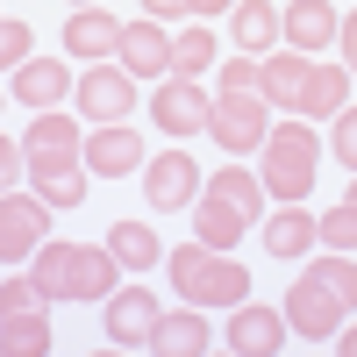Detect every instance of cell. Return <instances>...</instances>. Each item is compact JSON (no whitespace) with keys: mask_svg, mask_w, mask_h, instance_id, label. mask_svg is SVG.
I'll use <instances>...</instances> for the list:
<instances>
[{"mask_svg":"<svg viewBox=\"0 0 357 357\" xmlns=\"http://www.w3.org/2000/svg\"><path fill=\"white\" fill-rule=\"evenodd\" d=\"M29 279L43 286V301H107L114 279H122V264H114V250H86V243H57V236H43L36 257H29Z\"/></svg>","mask_w":357,"mask_h":357,"instance_id":"cell-1","label":"cell"},{"mask_svg":"<svg viewBox=\"0 0 357 357\" xmlns=\"http://www.w3.org/2000/svg\"><path fill=\"white\" fill-rule=\"evenodd\" d=\"M165 272L178 279V301H193V307H236V301H250L243 257H236V250H207L200 236L178 243V250H165Z\"/></svg>","mask_w":357,"mask_h":357,"instance_id":"cell-2","label":"cell"},{"mask_svg":"<svg viewBox=\"0 0 357 357\" xmlns=\"http://www.w3.org/2000/svg\"><path fill=\"white\" fill-rule=\"evenodd\" d=\"M314 165H321V136H314V122H272V136H264V165H257V178H264V200H307V186H314Z\"/></svg>","mask_w":357,"mask_h":357,"instance_id":"cell-3","label":"cell"},{"mask_svg":"<svg viewBox=\"0 0 357 357\" xmlns=\"http://www.w3.org/2000/svg\"><path fill=\"white\" fill-rule=\"evenodd\" d=\"M207 136H215L229 158L264 151V136H272V100H264V93H215V107H207Z\"/></svg>","mask_w":357,"mask_h":357,"instance_id":"cell-4","label":"cell"},{"mask_svg":"<svg viewBox=\"0 0 357 357\" xmlns=\"http://www.w3.org/2000/svg\"><path fill=\"white\" fill-rule=\"evenodd\" d=\"M72 107L86 114V122H129V107H143L136 100V72H122V65H86L79 79H72Z\"/></svg>","mask_w":357,"mask_h":357,"instance_id":"cell-5","label":"cell"},{"mask_svg":"<svg viewBox=\"0 0 357 357\" xmlns=\"http://www.w3.org/2000/svg\"><path fill=\"white\" fill-rule=\"evenodd\" d=\"M279 314H286V329L301 336V343H329L343 321H350V307H343V301H336V293L321 286L314 272H301V279L286 286V307H279Z\"/></svg>","mask_w":357,"mask_h":357,"instance_id":"cell-6","label":"cell"},{"mask_svg":"<svg viewBox=\"0 0 357 357\" xmlns=\"http://www.w3.org/2000/svg\"><path fill=\"white\" fill-rule=\"evenodd\" d=\"M158 293L151 286H122V293H107L100 301V329L114 350H151V329H158Z\"/></svg>","mask_w":357,"mask_h":357,"instance_id":"cell-7","label":"cell"},{"mask_svg":"<svg viewBox=\"0 0 357 357\" xmlns=\"http://www.w3.org/2000/svg\"><path fill=\"white\" fill-rule=\"evenodd\" d=\"M207 107H215V100H207L193 79L165 72V79H158V93H151V122H158L172 143H186V136H207Z\"/></svg>","mask_w":357,"mask_h":357,"instance_id":"cell-8","label":"cell"},{"mask_svg":"<svg viewBox=\"0 0 357 357\" xmlns=\"http://www.w3.org/2000/svg\"><path fill=\"white\" fill-rule=\"evenodd\" d=\"M143 193H151L158 215H178V207H193V200H200V165L172 143V151L143 158Z\"/></svg>","mask_w":357,"mask_h":357,"instance_id":"cell-9","label":"cell"},{"mask_svg":"<svg viewBox=\"0 0 357 357\" xmlns=\"http://www.w3.org/2000/svg\"><path fill=\"white\" fill-rule=\"evenodd\" d=\"M50 236V207L36 193H0V264H29Z\"/></svg>","mask_w":357,"mask_h":357,"instance_id":"cell-10","label":"cell"},{"mask_svg":"<svg viewBox=\"0 0 357 357\" xmlns=\"http://www.w3.org/2000/svg\"><path fill=\"white\" fill-rule=\"evenodd\" d=\"M286 314L279 307H250V301H236L229 307V329H222V350H236V357H272V350H286Z\"/></svg>","mask_w":357,"mask_h":357,"instance_id":"cell-11","label":"cell"},{"mask_svg":"<svg viewBox=\"0 0 357 357\" xmlns=\"http://www.w3.org/2000/svg\"><path fill=\"white\" fill-rule=\"evenodd\" d=\"M86 172L100 178H122V172H143V136L129 122H93V136H86Z\"/></svg>","mask_w":357,"mask_h":357,"instance_id":"cell-12","label":"cell"},{"mask_svg":"<svg viewBox=\"0 0 357 357\" xmlns=\"http://www.w3.org/2000/svg\"><path fill=\"white\" fill-rule=\"evenodd\" d=\"M86 178H93V172H86V158H29V193H36L50 215L86 200Z\"/></svg>","mask_w":357,"mask_h":357,"instance_id":"cell-13","label":"cell"},{"mask_svg":"<svg viewBox=\"0 0 357 357\" xmlns=\"http://www.w3.org/2000/svg\"><path fill=\"white\" fill-rule=\"evenodd\" d=\"M122 50V22H114L100 0L93 8H79L72 22H65V57H79V65H100V57H114Z\"/></svg>","mask_w":357,"mask_h":357,"instance_id":"cell-14","label":"cell"},{"mask_svg":"<svg viewBox=\"0 0 357 357\" xmlns=\"http://www.w3.org/2000/svg\"><path fill=\"white\" fill-rule=\"evenodd\" d=\"M114 57H122V72H136V79H165L172 72V36H165L151 15L122 22V50H114Z\"/></svg>","mask_w":357,"mask_h":357,"instance_id":"cell-15","label":"cell"},{"mask_svg":"<svg viewBox=\"0 0 357 357\" xmlns=\"http://www.w3.org/2000/svg\"><path fill=\"white\" fill-rule=\"evenodd\" d=\"M343 107H350V65H307V86L293 100V114L301 122H336Z\"/></svg>","mask_w":357,"mask_h":357,"instance_id":"cell-16","label":"cell"},{"mask_svg":"<svg viewBox=\"0 0 357 357\" xmlns=\"http://www.w3.org/2000/svg\"><path fill=\"white\" fill-rule=\"evenodd\" d=\"M65 93H72V72H65V57H22L15 65V100L22 107H65Z\"/></svg>","mask_w":357,"mask_h":357,"instance_id":"cell-17","label":"cell"},{"mask_svg":"<svg viewBox=\"0 0 357 357\" xmlns=\"http://www.w3.org/2000/svg\"><path fill=\"white\" fill-rule=\"evenodd\" d=\"M336 0H293V8H279V36L293 50H329L336 43Z\"/></svg>","mask_w":357,"mask_h":357,"instance_id":"cell-18","label":"cell"},{"mask_svg":"<svg viewBox=\"0 0 357 357\" xmlns=\"http://www.w3.org/2000/svg\"><path fill=\"white\" fill-rule=\"evenodd\" d=\"M264 250H272L279 264H293V257L314 250V215H307V200H279L272 215H264Z\"/></svg>","mask_w":357,"mask_h":357,"instance_id":"cell-19","label":"cell"},{"mask_svg":"<svg viewBox=\"0 0 357 357\" xmlns=\"http://www.w3.org/2000/svg\"><path fill=\"white\" fill-rule=\"evenodd\" d=\"M307 65H314V57L307 50H264L257 57V93L264 100H272V107H293V100H301V86H307Z\"/></svg>","mask_w":357,"mask_h":357,"instance_id":"cell-20","label":"cell"},{"mask_svg":"<svg viewBox=\"0 0 357 357\" xmlns=\"http://www.w3.org/2000/svg\"><path fill=\"white\" fill-rule=\"evenodd\" d=\"M222 336L200 321V307L186 301L178 314H158V329H151V350H165V357H200V350H215Z\"/></svg>","mask_w":357,"mask_h":357,"instance_id":"cell-21","label":"cell"},{"mask_svg":"<svg viewBox=\"0 0 357 357\" xmlns=\"http://www.w3.org/2000/svg\"><path fill=\"white\" fill-rule=\"evenodd\" d=\"M200 193H215V200H229L243 222H264V178L250 172V165H215L200 178Z\"/></svg>","mask_w":357,"mask_h":357,"instance_id":"cell-22","label":"cell"},{"mask_svg":"<svg viewBox=\"0 0 357 357\" xmlns=\"http://www.w3.org/2000/svg\"><path fill=\"white\" fill-rule=\"evenodd\" d=\"M229 29H236V50H250V57L279 50V8H272V0H236Z\"/></svg>","mask_w":357,"mask_h":357,"instance_id":"cell-23","label":"cell"},{"mask_svg":"<svg viewBox=\"0 0 357 357\" xmlns=\"http://www.w3.org/2000/svg\"><path fill=\"white\" fill-rule=\"evenodd\" d=\"M22 151H29V158H79V151H86V136H79L72 114L43 107L36 122H29V136H22Z\"/></svg>","mask_w":357,"mask_h":357,"instance_id":"cell-24","label":"cell"},{"mask_svg":"<svg viewBox=\"0 0 357 357\" xmlns=\"http://www.w3.org/2000/svg\"><path fill=\"white\" fill-rule=\"evenodd\" d=\"M107 250H114L122 272H158V264H165V243H158L151 222H114L107 229Z\"/></svg>","mask_w":357,"mask_h":357,"instance_id":"cell-25","label":"cell"},{"mask_svg":"<svg viewBox=\"0 0 357 357\" xmlns=\"http://www.w3.org/2000/svg\"><path fill=\"white\" fill-rule=\"evenodd\" d=\"M243 229H250V222L236 215L229 200H215V193H200V200H193V236H200L207 250H236V236H243Z\"/></svg>","mask_w":357,"mask_h":357,"instance_id":"cell-26","label":"cell"},{"mask_svg":"<svg viewBox=\"0 0 357 357\" xmlns=\"http://www.w3.org/2000/svg\"><path fill=\"white\" fill-rule=\"evenodd\" d=\"M43 350H50V321H43V307L0 314V357H43Z\"/></svg>","mask_w":357,"mask_h":357,"instance_id":"cell-27","label":"cell"},{"mask_svg":"<svg viewBox=\"0 0 357 357\" xmlns=\"http://www.w3.org/2000/svg\"><path fill=\"white\" fill-rule=\"evenodd\" d=\"M215 57H222V43H215V29H207V22H186V29L172 36V72H178V79H200Z\"/></svg>","mask_w":357,"mask_h":357,"instance_id":"cell-28","label":"cell"},{"mask_svg":"<svg viewBox=\"0 0 357 357\" xmlns=\"http://www.w3.org/2000/svg\"><path fill=\"white\" fill-rule=\"evenodd\" d=\"M307 272H314L321 286H329L343 307H357V250H321V257L307 264Z\"/></svg>","mask_w":357,"mask_h":357,"instance_id":"cell-29","label":"cell"},{"mask_svg":"<svg viewBox=\"0 0 357 357\" xmlns=\"http://www.w3.org/2000/svg\"><path fill=\"white\" fill-rule=\"evenodd\" d=\"M314 243L321 250H357V207H329V215H314Z\"/></svg>","mask_w":357,"mask_h":357,"instance_id":"cell-30","label":"cell"},{"mask_svg":"<svg viewBox=\"0 0 357 357\" xmlns=\"http://www.w3.org/2000/svg\"><path fill=\"white\" fill-rule=\"evenodd\" d=\"M329 158L357 172V107H343V114H336V122H329Z\"/></svg>","mask_w":357,"mask_h":357,"instance_id":"cell-31","label":"cell"},{"mask_svg":"<svg viewBox=\"0 0 357 357\" xmlns=\"http://www.w3.org/2000/svg\"><path fill=\"white\" fill-rule=\"evenodd\" d=\"M29 43H36V29L0 15V72H8V65H22V57H29Z\"/></svg>","mask_w":357,"mask_h":357,"instance_id":"cell-32","label":"cell"},{"mask_svg":"<svg viewBox=\"0 0 357 357\" xmlns=\"http://www.w3.org/2000/svg\"><path fill=\"white\" fill-rule=\"evenodd\" d=\"M222 93H257V57H250V50L222 57Z\"/></svg>","mask_w":357,"mask_h":357,"instance_id":"cell-33","label":"cell"},{"mask_svg":"<svg viewBox=\"0 0 357 357\" xmlns=\"http://www.w3.org/2000/svg\"><path fill=\"white\" fill-rule=\"evenodd\" d=\"M22 307H43V286L29 272L22 279H0V314H22Z\"/></svg>","mask_w":357,"mask_h":357,"instance_id":"cell-34","label":"cell"},{"mask_svg":"<svg viewBox=\"0 0 357 357\" xmlns=\"http://www.w3.org/2000/svg\"><path fill=\"white\" fill-rule=\"evenodd\" d=\"M15 178H29V151L15 136H0V186H15Z\"/></svg>","mask_w":357,"mask_h":357,"instance_id":"cell-35","label":"cell"},{"mask_svg":"<svg viewBox=\"0 0 357 357\" xmlns=\"http://www.w3.org/2000/svg\"><path fill=\"white\" fill-rule=\"evenodd\" d=\"M336 43H343V57H350V65H357V8L336 22Z\"/></svg>","mask_w":357,"mask_h":357,"instance_id":"cell-36","label":"cell"},{"mask_svg":"<svg viewBox=\"0 0 357 357\" xmlns=\"http://www.w3.org/2000/svg\"><path fill=\"white\" fill-rule=\"evenodd\" d=\"M143 15H151V22H172V15H193V8H186V0H143Z\"/></svg>","mask_w":357,"mask_h":357,"instance_id":"cell-37","label":"cell"},{"mask_svg":"<svg viewBox=\"0 0 357 357\" xmlns=\"http://www.w3.org/2000/svg\"><path fill=\"white\" fill-rule=\"evenodd\" d=\"M186 8H193V22H207V15H229L236 0H186Z\"/></svg>","mask_w":357,"mask_h":357,"instance_id":"cell-38","label":"cell"},{"mask_svg":"<svg viewBox=\"0 0 357 357\" xmlns=\"http://www.w3.org/2000/svg\"><path fill=\"white\" fill-rule=\"evenodd\" d=\"M329 343H336V350H343V357H357V321H343V329H336V336H329Z\"/></svg>","mask_w":357,"mask_h":357,"instance_id":"cell-39","label":"cell"},{"mask_svg":"<svg viewBox=\"0 0 357 357\" xmlns=\"http://www.w3.org/2000/svg\"><path fill=\"white\" fill-rule=\"evenodd\" d=\"M343 200H350V207H357V178H350V193H343Z\"/></svg>","mask_w":357,"mask_h":357,"instance_id":"cell-40","label":"cell"},{"mask_svg":"<svg viewBox=\"0 0 357 357\" xmlns=\"http://www.w3.org/2000/svg\"><path fill=\"white\" fill-rule=\"evenodd\" d=\"M72 8H93V0H72Z\"/></svg>","mask_w":357,"mask_h":357,"instance_id":"cell-41","label":"cell"},{"mask_svg":"<svg viewBox=\"0 0 357 357\" xmlns=\"http://www.w3.org/2000/svg\"><path fill=\"white\" fill-rule=\"evenodd\" d=\"M0 107H8V100H0Z\"/></svg>","mask_w":357,"mask_h":357,"instance_id":"cell-42","label":"cell"},{"mask_svg":"<svg viewBox=\"0 0 357 357\" xmlns=\"http://www.w3.org/2000/svg\"><path fill=\"white\" fill-rule=\"evenodd\" d=\"M350 72H357V65H350Z\"/></svg>","mask_w":357,"mask_h":357,"instance_id":"cell-43","label":"cell"}]
</instances>
